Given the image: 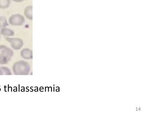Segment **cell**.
I'll use <instances>...</instances> for the list:
<instances>
[{
  "mask_svg": "<svg viewBox=\"0 0 160 120\" xmlns=\"http://www.w3.org/2000/svg\"><path fill=\"white\" fill-rule=\"evenodd\" d=\"M13 55V51L4 45H0V63L6 64L11 60Z\"/></svg>",
  "mask_w": 160,
  "mask_h": 120,
  "instance_id": "cell-1",
  "label": "cell"
},
{
  "mask_svg": "<svg viewBox=\"0 0 160 120\" xmlns=\"http://www.w3.org/2000/svg\"><path fill=\"white\" fill-rule=\"evenodd\" d=\"M13 68L14 73L17 75L26 74L29 71L28 63L24 61L17 62L13 65Z\"/></svg>",
  "mask_w": 160,
  "mask_h": 120,
  "instance_id": "cell-2",
  "label": "cell"
},
{
  "mask_svg": "<svg viewBox=\"0 0 160 120\" xmlns=\"http://www.w3.org/2000/svg\"><path fill=\"white\" fill-rule=\"evenodd\" d=\"M25 21L24 17L22 14L19 13L12 15L8 19L9 23L13 26H22L24 23Z\"/></svg>",
  "mask_w": 160,
  "mask_h": 120,
  "instance_id": "cell-3",
  "label": "cell"
},
{
  "mask_svg": "<svg viewBox=\"0 0 160 120\" xmlns=\"http://www.w3.org/2000/svg\"><path fill=\"white\" fill-rule=\"evenodd\" d=\"M5 39L10 44L12 48L15 50L20 49L23 46V42L21 38L6 37Z\"/></svg>",
  "mask_w": 160,
  "mask_h": 120,
  "instance_id": "cell-4",
  "label": "cell"
},
{
  "mask_svg": "<svg viewBox=\"0 0 160 120\" xmlns=\"http://www.w3.org/2000/svg\"><path fill=\"white\" fill-rule=\"evenodd\" d=\"M20 54L21 57L25 59H30L32 57V51L28 48L22 49L21 51Z\"/></svg>",
  "mask_w": 160,
  "mask_h": 120,
  "instance_id": "cell-5",
  "label": "cell"
},
{
  "mask_svg": "<svg viewBox=\"0 0 160 120\" xmlns=\"http://www.w3.org/2000/svg\"><path fill=\"white\" fill-rule=\"evenodd\" d=\"M24 14L25 17L29 20L32 19V7L28 6L26 7L24 11Z\"/></svg>",
  "mask_w": 160,
  "mask_h": 120,
  "instance_id": "cell-6",
  "label": "cell"
},
{
  "mask_svg": "<svg viewBox=\"0 0 160 120\" xmlns=\"http://www.w3.org/2000/svg\"><path fill=\"white\" fill-rule=\"evenodd\" d=\"M1 34L6 37H12L14 35V31L12 29L7 27L0 29Z\"/></svg>",
  "mask_w": 160,
  "mask_h": 120,
  "instance_id": "cell-7",
  "label": "cell"
},
{
  "mask_svg": "<svg viewBox=\"0 0 160 120\" xmlns=\"http://www.w3.org/2000/svg\"><path fill=\"white\" fill-rule=\"evenodd\" d=\"M10 0H0V9H6L10 6Z\"/></svg>",
  "mask_w": 160,
  "mask_h": 120,
  "instance_id": "cell-8",
  "label": "cell"
},
{
  "mask_svg": "<svg viewBox=\"0 0 160 120\" xmlns=\"http://www.w3.org/2000/svg\"><path fill=\"white\" fill-rule=\"evenodd\" d=\"M8 25L7 20L4 16H0V29L7 27Z\"/></svg>",
  "mask_w": 160,
  "mask_h": 120,
  "instance_id": "cell-9",
  "label": "cell"
},
{
  "mask_svg": "<svg viewBox=\"0 0 160 120\" xmlns=\"http://www.w3.org/2000/svg\"><path fill=\"white\" fill-rule=\"evenodd\" d=\"M14 2H23L24 0H12Z\"/></svg>",
  "mask_w": 160,
  "mask_h": 120,
  "instance_id": "cell-10",
  "label": "cell"
},
{
  "mask_svg": "<svg viewBox=\"0 0 160 120\" xmlns=\"http://www.w3.org/2000/svg\"><path fill=\"white\" fill-rule=\"evenodd\" d=\"M1 33L0 32V39H1Z\"/></svg>",
  "mask_w": 160,
  "mask_h": 120,
  "instance_id": "cell-11",
  "label": "cell"
}]
</instances>
